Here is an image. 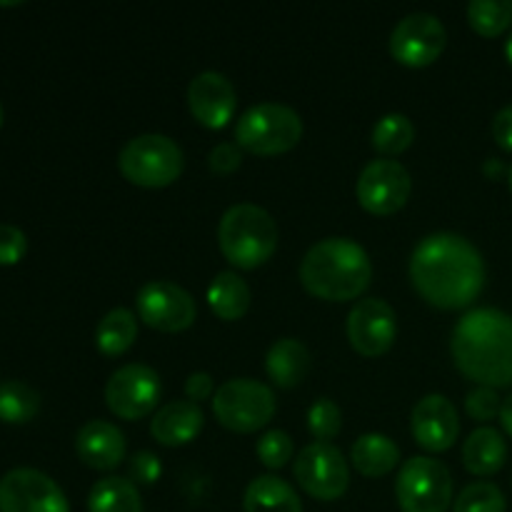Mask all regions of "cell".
<instances>
[{"mask_svg":"<svg viewBox=\"0 0 512 512\" xmlns=\"http://www.w3.org/2000/svg\"><path fill=\"white\" fill-rule=\"evenodd\" d=\"M138 315L145 325L160 333H180L195 323L193 295L170 280H150L138 290Z\"/></svg>","mask_w":512,"mask_h":512,"instance_id":"cell-12","label":"cell"},{"mask_svg":"<svg viewBox=\"0 0 512 512\" xmlns=\"http://www.w3.org/2000/svg\"><path fill=\"white\" fill-rule=\"evenodd\" d=\"M448 43L443 20L433 13H410L395 25L390 35V53L408 68H425L435 63Z\"/></svg>","mask_w":512,"mask_h":512,"instance_id":"cell-11","label":"cell"},{"mask_svg":"<svg viewBox=\"0 0 512 512\" xmlns=\"http://www.w3.org/2000/svg\"><path fill=\"white\" fill-rule=\"evenodd\" d=\"M213 413L228 430L255 433L275 415V395L265 383L253 378L225 380L213 395Z\"/></svg>","mask_w":512,"mask_h":512,"instance_id":"cell-7","label":"cell"},{"mask_svg":"<svg viewBox=\"0 0 512 512\" xmlns=\"http://www.w3.org/2000/svg\"><path fill=\"white\" fill-rule=\"evenodd\" d=\"M470 28L483 38H495L512 23V0H473L468 5Z\"/></svg>","mask_w":512,"mask_h":512,"instance_id":"cell-29","label":"cell"},{"mask_svg":"<svg viewBox=\"0 0 512 512\" xmlns=\"http://www.w3.org/2000/svg\"><path fill=\"white\" fill-rule=\"evenodd\" d=\"M410 430L420 448H425L428 453H443V450L453 448L460 435L458 410L445 395H425L413 408Z\"/></svg>","mask_w":512,"mask_h":512,"instance_id":"cell-16","label":"cell"},{"mask_svg":"<svg viewBox=\"0 0 512 512\" xmlns=\"http://www.w3.org/2000/svg\"><path fill=\"white\" fill-rule=\"evenodd\" d=\"M460 373L483 388L512 385V318L503 310H470L455 325L450 340Z\"/></svg>","mask_w":512,"mask_h":512,"instance_id":"cell-2","label":"cell"},{"mask_svg":"<svg viewBox=\"0 0 512 512\" xmlns=\"http://www.w3.org/2000/svg\"><path fill=\"white\" fill-rule=\"evenodd\" d=\"M278 225L273 215L253 203L230 205L218 225V243L225 260L240 270L268 263L278 248Z\"/></svg>","mask_w":512,"mask_h":512,"instance_id":"cell-4","label":"cell"},{"mask_svg":"<svg viewBox=\"0 0 512 512\" xmlns=\"http://www.w3.org/2000/svg\"><path fill=\"white\" fill-rule=\"evenodd\" d=\"M205 423V415L198 403L193 400H173L163 405L150 420V435L165 448H178V445L193 443L200 435Z\"/></svg>","mask_w":512,"mask_h":512,"instance_id":"cell-19","label":"cell"},{"mask_svg":"<svg viewBox=\"0 0 512 512\" xmlns=\"http://www.w3.org/2000/svg\"><path fill=\"white\" fill-rule=\"evenodd\" d=\"M410 280L435 308H468L485 288L483 255L463 235L433 233L413 250Z\"/></svg>","mask_w":512,"mask_h":512,"instance_id":"cell-1","label":"cell"},{"mask_svg":"<svg viewBox=\"0 0 512 512\" xmlns=\"http://www.w3.org/2000/svg\"><path fill=\"white\" fill-rule=\"evenodd\" d=\"M240 163H243V150L238 143H218L208 155L210 170L218 175H230L240 168Z\"/></svg>","mask_w":512,"mask_h":512,"instance_id":"cell-36","label":"cell"},{"mask_svg":"<svg viewBox=\"0 0 512 512\" xmlns=\"http://www.w3.org/2000/svg\"><path fill=\"white\" fill-rule=\"evenodd\" d=\"M160 400V378L140 363L123 365L105 385V403L120 420H140L155 410Z\"/></svg>","mask_w":512,"mask_h":512,"instance_id":"cell-10","label":"cell"},{"mask_svg":"<svg viewBox=\"0 0 512 512\" xmlns=\"http://www.w3.org/2000/svg\"><path fill=\"white\" fill-rule=\"evenodd\" d=\"M373 280V263L360 243L350 238H325L305 253L300 283L310 295L330 303L355 300Z\"/></svg>","mask_w":512,"mask_h":512,"instance_id":"cell-3","label":"cell"},{"mask_svg":"<svg viewBox=\"0 0 512 512\" xmlns=\"http://www.w3.org/2000/svg\"><path fill=\"white\" fill-rule=\"evenodd\" d=\"M208 303L210 310L218 315L220 320H240L250 308V288L238 273L233 270H223L213 278L208 288Z\"/></svg>","mask_w":512,"mask_h":512,"instance_id":"cell-24","label":"cell"},{"mask_svg":"<svg viewBox=\"0 0 512 512\" xmlns=\"http://www.w3.org/2000/svg\"><path fill=\"white\" fill-rule=\"evenodd\" d=\"M213 378H210V373H193L188 380H185V395H188V400H193V403H203V400H208L210 395H213Z\"/></svg>","mask_w":512,"mask_h":512,"instance_id":"cell-37","label":"cell"},{"mask_svg":"<svg viewBox=\"0 0 512 512\" xmlns=\"http://www.w3.org/2000/svg\"><path fill=\"white\" fill-rule=\"evenodd\" d=\"M255 450H258V458L265 468L280 470L283 465H288L290 458H293L295 448L293 438H290L288 433H283V430H268V433L258 440Z\"/></svg>","mask_w":512,"mask_h":512,"instance_id":"cell-32","label":"cell"},{"mask_svg":"<svg viewBox=\"0 0 512 512\" xmlns=\"http://www.w3.org/2000/svg\"><path fill=\"white\" fill-rule=\"evenodd\" d=\"M0 385H3V383H0Z\"/></svg>","mask_w":512,"mask_h":512,"instance_id":"cell-44","label":"cell"},{"mask_svg":"<svg viewBox=\"0 0 512 512\" xmlns=\"http://www.w3.org/2000/svg\"><path fill=\"white\" fill-rule=\"evenodd\" d=\"M0 125H3V105H0Z\"/></svg>","mask_w":512,"mask_h":512,"instance_id":"cell-43","label":"cell"},{"mask_svg":"<svg viewBox=\"0 0 512 512\" xmlns=\"http://www.w3.org/2000/svg\"><path fill=\"white\" fill-rule=\"evenodd\" d=\"M188 105L193 118L210 130L225 128L238 108V93L233 83L218 70L195 75L188 88Z\"/></svg>","mask_w":512,"mask_h":512,"instance_id":"cell-17","label":"cell"},{"mask_svg":"<svg viewBox=\"0 0 512 512\" xmlns=\"http://www.w3.org/2000/svg\"><path fill=\"white\" fill-rule=\"evenodd\" d=\"M303 138V118L280 103H260L245 110L235 125V143L255 155H280Z\"/></svg>","mask_w":512,"mask_h":512,"instance_id":"cell-5","label":"cell"},{"mask_svg":"<svg viewBox=\"0 0 512 512\" xmlns=\"http://www.w3.org/2000/svg\"><path fill=\"white\" fill-rule=\"evenodd\" d=\"M78 458L93 470H113L125 460V435L108 420H88L75 435Z\"/></svg>","mask_w":512,"mask_h":512,"instance_id":"cell-18","label":"cell"},{"mask_svg":"<svg viewBox=\"0 0 512 512\" xmlns=\"http://www.w3.org/2000/svg\"><path fill=\"white\" fill-rule=\"evenodd\" d=\"M90 512H143V498L138 485L128 478L108 475L98 480L88 495Z\"/></svg>","mask_w":512,"mask_h":512,"instance_id":"cell-25","label":"cell"},{"mask_svg":"<svg viewBox=\"0 0 512 512\" xmlns=\"http://www.w3.org/2000/svg\"><path fill=\"white\" fill-rule=\"evenodd\" d=\"M395 495L403 512H448L453 478L445 463L428 455H415L400 468Z\"/></svg>","mask_w":512,"mask_h":512,"instance_id":"cell-8","label":"cell"},{"mask_svg":"<svg viewBox=\"0 0 512 512\" xmlns=\"http://www.w3.org/2000/svg\"><path fill=\"white\" fill-rule=\"evenodd\" d=\"M40 395L23 380H5L0 385V420L8 425H25L38 415Z\"/></svg>","mask_w":512,"mask_h":512,"instance_id":"cell-27","label":"cell"},{"mask_svg":"<svg viewBox=\"0 0 512 512\" xmlns=\"http://www.w3.org/2000/svg\"><path fill=\"white\" fill-rule=\"evenodd\" d=\"M343 425V413L330 398H318L308 413V428L313 433L315 443H328L340 433Z\"/></svg>","mask_w":512,"mask_h":512,"instance_id":"cell-31","label":"cell"},{"mask_svg":"<svg viewBox=\"0 0 512 512\" xmlns=\"http://www.w3.org/2000/svg\"><path fill=\"white\" fill-rule=\"evenodd\" d=\"M265 370L278 388H295L310 373V350L295 338L278 340L265 355Z\"/></svg>","mask_w":512,"mask_h":512,"instance_id":"cell-20","label":"cell"},{"mask_svg":"<svg viewBox=\"0 0 512 512\" xmlns=\"http://www.w3.org/2000/svg\"><path fill=\"white\" fill-rule=\"evenodd\" d=\"M138 338V318L128 308H113L95 330V345L103 355H123Z\"/></svg>","mask_w":512,"mask_h":512,"instance_id":"cell-26","label":"cell"},{"mask_svg":"<svg viewBox=\"0 0 512 512\" xmlns=\"http://www.w3.org/2000/svg\"><path fill=\"white\" fill-rule=\"evenodd\" d=\"M350 460H353L355 470L365 478H383L398 465L400 448L388 435L368 433L355 440L353 448H350Z\"/></svg>","mask_w":512,"mask_h":512,"instance_id":"cell-23","label":"cell"},{"mask_svg":"<svg viewBox=\"0 0 512 512\" xmlns=\"http://www.w3.org/2000/svg\"><path fill=\"white\" fill-rule=\"evenodd\" d=\"M28 253V238L20 228L0 223V265H18Z\"/></svg>","mask_w":512,"mask_h":512,"instance_id":"cell-34","label":"cell"},{"mask_svg":"<svg viewBox=\"0 0 512 512\" xmlns=\"http://www.w3.org/2000/svg\"><path fill=\"white\" fill-rule=\"evenodd\" d=\"M508 503L498 485L473 483L458 495L453 512H505Z\"/></svg>","mask_w":512,"mask_h":512,"instance_id":"cell-30","label":"cell"},{"mask_svg":"<svg viewBox=\"0 0 512 512\" xmlns=\"http://www.w3.org/2000/svg\"><path fill=\"white\" fill-rule=\"evenodd\" d=\"M130 480L138 485H153L155 480L160 478V473H163V465H160V458L155 453H150V450H140V453H135L133 458H130Z\"/></svg>","mask_w":512,"mask_h":512,"instance_id":"cell-35","label":"cell"},{"mask_svg":"<svg viewBox=\"0 0 512 512\" xmlns=\"http://www.w3.org/2000/svg\"><path fill=\"white\" fill-rule=\"evenodd\" d=\"M293 475L310 498L325 503L343 498L350 485L348 460L330 443H310L308 448L300 450Z\"/></svg>","mask_w":512,"mask_h":512,"instance_id":"cell-9","label":"cell"},{"mask_svg":"<svg viewBox=\"0 0 512 512\" xmlns=\"http://www.w3.org/2000/svg\"><path fill=\"white\" fill-rule=\"evenodd\" d=\"M183 150L173 138L160 133H145L128 140L120 150L118 168L133 185L140 188H165L183 173Z\"/></svg>","mask_w":512,"mask_h":512,"instance_id":"cell-6","label":"cell"},{"mask_svg":"<svg viewBox=\"0 0 512 512\" xmlns=\"http://www.w3.org/2000/svg\"><path fill=\"white\" fill-rule=\"evenodd\" d=\"M508 460V443L495 428H478L463 445V465L473 475H495Z\"/></svg>","mask_w":512,"mask_h":512,"instance_id":"cell-21","label":"cell"},{"mask_svg":"<svg viewBox=\"0 0 512 512\" xmlns=\"http://www.w3.org/2000/svg\"><path fill=\"white\" fill-rule=\"evenodd\" d=\"M508 183H510V190H512V165H510V170H508Z\"/></svg>","mask_w":512,"mask_h":512,"instance_id":"cell-42","label":"cell"},{"mask_svg":"<svg viewBox=\"0 0 512 512\" xmlns=\"http://www.w3.org/2000/svg\"><path fill=\"white\" fill-rule=\"evenodd\" d=\"M398 338L395 310L380 298H365L348 315V340L365 358L388 353Z\"/></svg>","mask_w":512,"mask_h":512,"instance_id":"cell-15","label":"cell"},{"mask_svg":"<svg viewBox=\"0 0 512 512\" xmlns=\"http://www.w3.org/2000/svg\"><path fill=\"white\" fill-rule=\"evenodd\" d=\"M500 408H503V400H500L498 390L483 388V385H478V388L465 398V410H468L470 418L480 420V423L500 418Z\"/></svg>","mask_w":512,"mask_h":512,"instance_id":"cell-33","label":"cell"},{"mask_svg":"<svg viewBox=\"0 0 512 512\" xmlns=\"http://www.w3.org/2000/svg\"><path fill=\"white\" fill-rule=\"evenodd\" d=\"M413 180L398 160H373L360 173L355 193L360 205L373 215H393L408 203Z\"/></svg>","mask_w":512,"mask_h":512,"instance_id":"cell-14","label":"cell"},{"mask_svg":"<svg viewBox=\"0 0 512 512\" xmlns=\"http://www.w3.org/2000/svg\"><path fill=\"white\" fill-rule=\"evenodd\" d=\"M485 173H488L490 178H493V175H500V173H503V165H500V160L490 158L488 163H485Z\"/></svg>","mask_w":512,"mask_h":512,"instance_id":"cell-40","label":"cell"},{"mask_svg":"<svg viewBox=\"0 0 512 512\" xmlns=\"http://www.w3.org/2000/svg\"><path fill=\"white\" fill-rule=\"evenodd\" d=\"M415 140V125L408 115L388 113L375 123L373 148L383 155H398L408 150Z\"/></svg>","mask_w":512,"mask_h":512,"instance_id":"cell-28","label":"cell"},{"mask_svg":"<svg viewBox=\"0 0 512 512\" xmlns=\"http://www.w3.org/2000/svg\"><path fill=\"white\" fill-rule=\"evenodd\" d=\"M505 55H508V60H510V65H512V33H510L508 43H505Z\"/></svg>","mask_w":512,"mask_h":512,"instance_id":"cell-41","label":"cell"},{"mask_svg":"<svg viewBox=\"0 0 512 512\" xmlns=\"http://www.w3.org/2000/svg\"><path fill=\"white\" fill-rule=\"evenodd\" d=\"M500 423H503L505 433L512 438V395L503 400V408H500Z\"/></svg>","mask_w":512,"mask_h":512,"instance_id":"cell-39","label":"cell"},{"mask_svg":"<svg viewBox=\"0 0 512 512\" xmlns=\"http://www.w3.org/2000/svg\"><path fill=\"white\" fill-rule=\"evenodd\" d=\"M493 138L500 148L512 153V105H505L493 118Z\"/></svg>","mask_w":512,"mask_h":512,"instance_id":"cell-38","label":"cell"},{"mask_svg":"<svg viewBox=\"0 0 512 512\" xmlns=\"http://www.w3.org/2000/svg\"><path fill=\"white\" fill-rule=\"evenodd\" d=\"M0 512H70L53 478L33 468H15L0 480Z\"/></svg>","mask_w":512,"mask_h":512,"instance_id":"cell-13","label":"cell"},{"mask_svg":"<svg viewBox=\"0 0 512 512\" xmlns=\"http://www.w3.org/2000/svg\"><path fill=\"white\" fill-rule=\"evenodd\" d=\"M245 512H303L298 493L293 485L278 475H258L248 485L243 498Z\"/></svg>","mask_w":512,"mask_h":512,"instance_id":"cell-22","label":"cell"}]
</instances>
